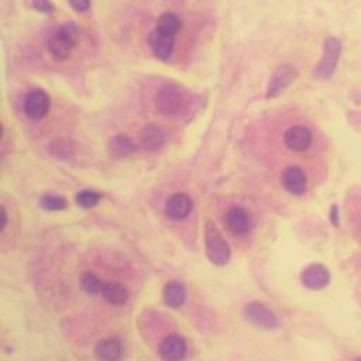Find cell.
<instances>
[{
    "label": "cell",
    "mask_w": 361,
    "mask_h": 361,
    "mask_svg": "<svg viewBox=\"0 0 361 361\" xmlns=\"http://www.w3.org/2000/svg\"><path fill=\"white\" fill-rule=\"evenodd\" d=\"M81 40V29L74 22L58 26L47 39V50L57 61H65L71 57Z\"/></svg>",
    "instance_id": "1"
},
{
    "label": "cell",
    "mask_w": 361,
    "mask_h": 361,
    "mask_svg": "<svg viewBox=\"0 0 361 361\" xmlns=\"http://www.w3.org/2000/svg\"><path fill=\"white\" fill-rule=\"evenodd\" d=\"M186 96L177 85H164L161 87L154 98V106L158 115L165 118H174L181 115L185 109Z\"/></svg>",
    "instance_id": "2"
},
{
    "label": "cell",
    "mask_w": 361,
    "mask_h": 361,
    "mask_svg": "<svg viewBox=\"0 0 361 361\" xmlns=\"http://www.w3.org/2000/svg\"><path fill=\"white\" fill-rule=\"evenodd\" d=\"M205 248L209 261L215 265H224L230 260V246L223 239L220 230L213 222L206 223L205 229Z\"/></svg>",
    "instance_id": "3"
},
{
    "label": "cell",
    "mask_w": 361,
    "mask_h": 361,
    "mask_svg": "<svg viewBox=\"0 0 361 361\" xmlns=\"http://www.w3.org/2000/svg\"><path fill=\"white\" fill-rule=\"evenodd\" d=\"M340 53H341V44L337 39L330 37L324 42L322 60L315 68V77L317 80H329L334 74L338 58H340Z\"/></svg>",
    "instance_id": "4"
},
{
    "label": "cell",
    "mask_w": 361,
    "mask_h": 361,
    "mask_svg": "<svg viewBox=\"0 0 361 361\" xmlns=\"http://www.w3.org/2000/svg\"><path fill=\"white\" fill-rule=\"evenodd\" d=\"M51 108L50 95L43 89H33L25 99V113L32 120H43Z\"/></svg>",
    "instance_id": "5"
},
{
    "label": "cell",
    "mask_w": 361,
    "mask_h": 361,
    "mask_svg": "<svg viewBox=\"0 0 361 361\" xmlns=\"http://www.w3.org/2000/svg\"><path fill=\"white\" fill-rule=\"evenodd\" d=\"M244 316L247 320H250L254 326L265 330L275 329L278 326V319L275 313L267 308L261 302H250L244 306Z\"/></svg>",
    "instance_id": "6"
},
{
    "label": "cell",
    "mask_w": 361,
    "mask_h": 361,
    "mask_svg": "<svg viewBox=\"0 0 361 361\" xmlns=\"http://www.w3.org/2000/svg\"><path fill=\"white\" fill-rule=\"evenodd\" d=\"M284 143L293 153H305L310 148L313 143V134L309 127L295 125L285 130Z\"/></svg>",
    "instance_id": "7"
},
{
    "label": "cell",
    "mask_w": 361,
    "mask_h": 361,
    "mask_svg": "<svg viewBox=\"0 0 361 361\" xmlns=\"http://www.w3.org/2000/svg\"><path fill=\"white\" fill-rule=\"evenodd\" d=\"M296 77H298V72L292 65L289 64L279 65L274 71L270 80V84L267 88V99H274L279 96L296 80Z\"/></svg>",
    "instance_id": "8"
},
{
    "label": "cell",
    "mask_w": 361,
    "mask_h": 361,
    "mask_svg": "<svg viewBox=\"0 0 361 361\" xmlns=\"http://www.w3.org/2000/svg\"><path fill=\"white\" fill-rule=\"evenodd\" d=\"M300 282L303 286L312 291L324 289L330 284V271L326 265L320 262L309 264L303 268L300 274Z\"/></svg>",
    "instance_id": "9"
},
{
    "label": "cell",
    "mask_w": 361,
    "mask_h": 361,
    "mask_svg": "<svg viewBox=\"0 0 361 361\" xmlns=\"http://www.w3.org/2000/svg\"><path fill=\"white\" fill-rule=\"evenodd\" d=\"M175 37L177 36L174 34L154 29L150 34V47L153 54L161 61H168L175 50Z\"/></svg>",
    "instance_id": "10"
},
{
    "label": "cell",
    "mask_w": 361,
    "mask_h": 361,
    "mask_svg": "<svg viewBox=\"0 0 361 361\" xmlns=\"http://www.w3.org/2000/svg\"><path fill=\"white\" fill-rule=\"evenodd\" d=\"M282 185L291 195H303L308 189V175L300 167L291 165L282 172Z\"/></svg>",
    "instance_id": "11"
},
{
    "label": "cell",
    "mask_w": 361,
    "mask_h": 361,
    "mask_svg": "<svg viewBox=\"0 0 361 361\" xmlns=\"http://www.w3.org/2000/svg\"><path fill=\"white\" fill-rule=\"evenodd\" d=\"M224 222L229 230L237 236H244L251 230V216L241 206H232L224 215Z\"/></svg>",
    "instance_id": "12"
},
{
    "label": "cell",
    "mask_w": 361,
    "mask_h": 361,
    "mask_svg": "<svg viewBox=\"0 0 361 361\" xmlns=\"http://www.w3.org/2000/svg\"><path fill=\"white\" fill-rule=\"evenodd\" d=\"M186 341L179 334H170L160 346V355L164 361H182L186 355Z\"/></svg>",
    "instance_id": "13"
},
{
    "label": "cell",
    "mask_w": 361,
    "mask_h": 361,
    "mask_svg": "<svg viewBox=\"0 0 361 361\" xmlns=\"http://www.w3.org/2000/svg\"><path fill=\"white\" fill-rule=\"evenodd\" d=\"M192 199L186 194H174L165 203V213L172 220H184L192 210Z\"/></svg>",
    "instance_id": "14"
},
{
    "label": "cell",
    "mask_w": 361,
    "mask_h": 361,
    "mask_svg": "<svg viewBox=\"0 0 361 361\" xmlns=\"http://www.w3.org/2000/svg\"><path fill=\"white\" fill-rule=\"evenodd\" d=\"M140 141L141 146L150 151V153H157L165 146L167 136L164 130L156 125H148L146 126L141 133H140Z\"/></svg>",
    "instance_id": "15"
},
{
    "label": "cell",
    "mask_w": 361,
    "mask_h": 361,
    "mask_svg": "<svg viewBox=\"0 0 361 361\" xmlns=\"http://www.w3.org/2000/svg\"><path fill=\"white\" fill-rule=\"evenodd\" d=\"M96 357L101 361H120L123 357V347L118 338L108 337L98 343Z\"/></svg>",
    "instance_id": "16"
},
{
    "label": "cell",
    "mask_w": 361,
    "mask_h": 361,
    "mask_svg": "<svg viewBox=\"0 0 361 361\" xmlns=\"http://www.w3.org/2000/svg\"><path fill=\"white\" fill-rule=\"evenodd\" d=\"M137 151L136 143L126 134H116L109 141V153L115 158H126Z\"/></svg>",
    "instance_id": "17"
},
{
    "label": "cell",
    "mask_w": 361,
    "mask_h": 361,
    "mask_svg": "<svg viewBox=\"0 0 361 361\" xmlns=\"http://www.w3.org/2000/svg\"><path fill=\"white\" fill-rule=\"evenodd\" d=\"M163 296H164V302L167 306L177 309L185 303L186 288L179 281H171L164 286Z\"/></svg>",
    "instance_id": "18"
},
{
    "label": "cell",
    "mask_w": 361,
    "mask_h": 361,
    "mask_svg": "<svg viewBox=\"0 0 361 361\" xmlns=\"http://www.w3.org/2000/svg\"><path fill=\"white\" fill-rule=\"evenodd\" d=\"M103 298L112 303V305H125L129 299V291L125 285L119 282H109L105 284V288L102 291Z\"/></svg>",
    "instance_id": "19"
},
{
    "label": "cell",
    "mask_w": 361,
    "mask_h": 361,
    "mask_svg": "<svg viewBox=\"0 0 361 361\" xmlns=\"http://www.w3.org/2000/svg\"><path fill=\"white\" fill-rule=\"evenodd\" d=\"M156 29L177 36L182 29V20L174 13H164L158 18Z\"/></svg>",
    "instance_id": "20"
},
{
    "label": "cell",
    "mask_w": 361,
    "mask_h": 361,
    "mask_svg": "<svg viewBox=\"0 0 361 361\" xmlns=\"http://www.w3.org/2000/svg\"><path fill=\"white\" fill-rule=\"evenodd\" d=\"M81 285H82L84 291L88 292L89 295L102 293V291H103V288H105V284L102 282V279H101L96 274H94V272H91V271L82 274V277H81Z\"/></svg>",
    "instance_id": "21"
},
{
    "label": "cell",
    "mask_w": 361,
    "mask_h": 361,
    "mask_svg": "<svg viewBox=\"0 0 361 361\" xmlns=\"http://www.w3.org/2000/svg\"><path fill=\"white\" fill-rule=\"evenodd\" d=\"M101 194L96 192V191H92V189H84V191H80L75 196V201L77 203L81 206V208H85V209H91V208H95L99 202H101Z\"/></svg>",
    "instance_id": "22"
},
{
    "label": "cell",
    "mask_w": 361,
    "mask_h": 361,
    "mask_svg": "<svg viewBox=\"0 0 361 361\" xmlns=\"http://www.w3.org/2000/svg\"><path fill=\"white\" fill-rule=\"evenodd\" d=\"M42 206L46 210H51V212H58L67 208V201L61 196L57 195H47L42 199Z\"/></svg>",
    "instance_id": "23"
},
{
    "label": "cell",
    "mask_w": 361,
    "mask_h": 361,
    "mask_svg": "<svg viewBox=\"0 0 361 361\" xmlns=\"http://www.w3.org/2000/svg\"><path fill=\"white\" fill-rule=\"evenodd\" d=\"M54 156L61 157V158H68L74 154V148L70 146V143L67 140H58L53 144L51 147Z\"/></svg>",
    "instance_id": "24"
},
{
    "label": "cell",
    "mask_w": 361,
    "mask_h": 361,
    "mask_svg": "<svg viewBox=\"0 0 361 361\" xmlns=\"http://www.w3.org/2000/svg\"><path fill=\"white\" fill-rule=\"evenodd\" d=\"M32 6H33L34 11H37L40 13H44V15H51L56 11L54 5L50 2V0H33Z\"/></svg>",
    "instance_id": "25"
},
{
    "label": "cell",
    "mask_w": 361,
    "mask_h": 361,
    "mask_svg": "<svg viewBox=\"0 0 361 361\" xmlns=\"http://www.w3.org/2000/svg\"><path fill=\"white\" fill-rule=\"evenodd\" d=\"M68 4L77 13H85L91 9V0H68Z\"/></svg>",
    "instance_id": "26"
},
{
    "label": "cell",
    "mask_w": 361,
    "mask_h": 361,
    "mask_svg": "<svg viewBox=\"0 0 361 361\" xmlns=\"http://www.w3.org/2000/svg\"><path fill=\"white\" fill-rule=\"evenodd\" d=\"M6 223H8V213H6V209L2 206V209H0V229H5Z\"/></svg>",
    "instance_id": "27"
},
{
    "label": "cell",
    "mask_w": 361,
    "mask_h": 361,
    "mask_svg": "<svg viewBox=\"0 0 361 361\" xmlns=\"http://www.w3.org/2000/svg\"><path fill=\"white\" fill-rule=\"evenodd\" d=\"M330 219H331V223H333L334 226H338V212H337V206H333V208H331Z\"/></svg>",
    "instance_id": "28"
},
{
    "label": "cell",
    "mask_w": 361,
    "mask_h": 361,
    "mask_svg": "<svg viewBox=\"0 0 361 361\" xmlns=\"http://www.w3.org/2000/svg\"><path fill=\"white\" fill-rule=\"evenodd\" d=\"M354 361H361V357H357Z\"/></svg>",
    "instance_id": "29"
}]
</instances>
